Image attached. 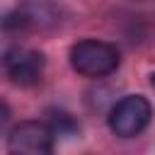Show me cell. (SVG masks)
I'll return each mask as SVG.
<instances>
[{
    "mask_svg": "<svg viewBox=\"0 0 155 155\" xmlns=\"http://www.w3.org/2000/svg\"><path fill=\"white\" fill-rule=\"evenodd\" d=\"M150 85H153V87H155V73H153V75H150Z\"/></svg>",
    "mask_w": 155,
    "mask_h": 155,
    "instance_id": "6",
    "label": "cell"
},
{
    "mask_svg": "<svg viewBox=\"0 0 155 155\" xmlns=\"http://www.w3.org/2000/svg\"><path fill=\"white\" fill-rule=\"evenodd\" d=\"M44 65H46L44 53L41 51H34V48L12 46L5 53V73L17 85H34L41 78Z\"/></svg>",
    "mask_w": 155,
    "mask_h": 155,
    "instance_id": "4",
    "label": "cell"
},
{
    "mask_svg": "<svg viewBox=\"0 0 155 155\" xmlns=\"http://www.w3.org/2000/svg\"><path fill=\"white\" fill-rule=\"evenodd\" d=\"M150 116H153V107L143 94H126L111 107L107 124L114 136L133 138L150 124Z\"/></svg>",
    "mask_w": 155,
    "mask_h": 155,
    "instance_id": "2",
    "label": "cell"
},
{
    "mask_svg": "<svg viewBox=\"0 0 155 155\" xmlns=\"http://www.w3.org/2000/svg\"><path fill=\"white\" fill-rule=\"evenodd\" d=\"M53 136L44 121H19L7 136V155H53Z\"/></svg>",
    "mask_w": 155,
    "mask_h": 155,
    "instance_id": "3",
    "label": "cell"
},
{
    "mask_svg": "<svg viewBox=\"0 0 155 155\" xmlns=\"http://www.w3.org/2000/svg\"><path fill=\"white\" fill-rule=\"evenodd\" d=\"M70 65L85 78H104L116 70L119 51L116 46L97 39H82L70 48Z\"/></svg>",
    "mask_w": 155,
    "mask_h": 155,
    "instance_id": "1",
    "label": "cell"
},
{
    "mask_svg": "<svg viewBox=\"0 0 155 155\" xmlns=\"http://www.w3.org/2000/svg\"><path fill=\"white\" fill-rule=\"evenodd\" d=\"M51 114V128H53V133H68V131H73L75 128V121L70 119V114H65V111H48Z\"/></svg>",
    "mask_w": 155,
    "mask_h": 155,
    "instance_id": "5",
    "label": "cell"
}]
</instances>
